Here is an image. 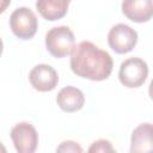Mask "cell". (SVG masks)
Here are the masks:
<instances>
[{"label":"cell","instance_id":"cell-1","mask_svg":"<svg viewBox=\"0 0 153 153\" xmlns=\"http://www.w3.org/2000/svg\"><path fill=\"white\" fill-rule=\"evenodd\" d=\"M112 57L110 54L90 41H82L74 45L71 53V69L78 76L102 81L112 72Z\"/></svg>","mask_w":153,"mask_h":153},{"label":"cell","instance_id":"cell-3","mask_svg":"<svg viewBox=\"0 0 153 153\" xmlns=\"http://www.w3.org/2000/svg\"><path fill=\"white\" fill-rule=\"evenodd\" d=\"M148 76V66L140 57H129L120 66L118 79L121 84L129 88L140 87Z\"/></svg>","mask_w":153,"mask_h":153},{"label":"cell","instance_id":"cell-2","mask_svg":"<svg viewBox=\"0 0 153 153\" xmlns=\"http://www.w3.org/2000/svg\"><path fill=\"white\" fill-rule=\"evenodd\" d=\"M75 45V38L73 31L68 26H55L50 29L45 35L47 50L57 59L69 55Z\"/></svg>","mask_w":153,"mask_h":153},{"label":"cell","instance_id":"cell-13","mask_svg":"<svg viewBox=\"0 0 153 153\" xmlns=\"http://www.w3.org/2000/svg\"><path fill=\"white\" fill-rule=\"evenodd\" d=\"M56 152H78V153H80V152H82V148H81V146L80 145H78V142H74V141H71V140H68V141H63V142H61V145L56 148Z\"/></svg>","mask_w":153,"mask_h":153},{"label":"cell","instance_id":"cell-5","mask_svg":"<svg viewBox=\"0 0 153 153\" xmlns=\"http://www.w3.org/2000/svg\"><path fill=\"white\" fill-rule=\"evenodd\" d=\"M108 43L117 54L129 53L137 43V32L129 25L116 24L108 33Z\"/></svg>","mask_w":153,"mask_h":153},{"label":"cell","instance_id":"cell-16","mask_svg":"<svg viewBox=\"0 0 153 153\" xmlns=\"http://www.w3.org/2000/svg\"><path fill=\"white\" fill-rule=\"evenodd\" d=\"M2 50H4V44H2V41H1V38H0V56H1V54H2Z\"/></svg>","mask_w":153,"mask_h":153},{"label":"cell","instance_id":"cell-15","mask_svg":"<svg viewBox=\"0 0 153 153\" xmlns=\"http://www.w3.org/2000/svg\"><path fill=\"white\" fill-rule=\"evenodd\" d=\"M0 152H2V153H5V152H6V148H5V146H4L1 142H0Z\"/></svg>","mask_w":153,"mask_h":153},{"label":"cell","instance_id":"cell-7","mask_svg":"<svg viewBox=\"0 0 153 153\" xmlns=\"http://www.w3.org/2000/svg\"><path fill=\"white\" fill-rule=\"evenodd\" d=\"M29 80L31 86L39 92L53 91L59 82V75L56 71L45 63L35 66L29 73Z\"/></svg>","mask_w":153,"mask_h":153},{"label":"cell","instance_id":"cell-14","mask_svg":"<svg viewBox=\"0 0 153 153\" xmlns=\"http://www.w3.org/2000/svg\"><path fill=\"white\" fill-rule=\"evenodd\" d=\"M11 4V0H0V13L5 12L6 8L10 6Z\"/></svg>","mask_w":153,"mask_h":153},{"label":"cell","instance_id":"cell-11","mask_svg":"<svg viewBox=\"0 0 153 153\" xmlns=\"http://www.w3.org/2000/svg\"><path fill=\"white\" fill-rule=\"evenodd\" d=\"M71 1L72 0H37L36 8L44 19L54 22L66 16Z\"/></svg>","mask_w":153,"mask_h":153},{"label":"cell","instance_id":"cell-10","mask_svg":"<svg viewBox=\"0 0 153 153\" xmlns=\"http://www.w3.org/2000/svg\"><path fill=\"white\" fill-rule=\"evenodd\" d=\"M153 127L151 123L139 124L131 133L130 152H149L153 149Z\"/></svg>","mask_w":153,"mask_h":153},{"label":"cell","instance_id":"cell-12","mask_svg":"<svg viewBox=\"0 0 153 153\" xmlns=\"http://www.w3.org/2000/svg\"><path fill=\"white\" fill-rule=\"evenodd\" d=\"M88 152L91 153H94V152H100V153H106V152H115V148L112 147L111 142L105 140V139H100V140H97L94 141L90 148H88Z\"/></svg>","mask_w":153,"mask_h":153},{"label":"cell","instance_id":"cell-6","mask_svg":"<svg viewBox=\"0 0 153 153\" xmlns=\"http://www.w3.org/2000/svg\"><path fill=\"white\" fill-rule=\"evenodd\" d=\"M10 135L18 153H32L36 151L38 145V134L31 123H17L12 127Z\"/></svg>","mask_w":153,"mask_h":153},{"label":"cell","instance_id":"cell-9","mask_svg":"<svg viewBox=\"0 0 153 153\" xmlns=\"http://www.w3.org/2000/svg\"><path fill=\"white\" fill-rule=\"evenodd\" d=\"M56 102L61 110L66 112H75L84 106L85 97L79 88L74 86H66L57 93Z\"/></svg>","mask_w":153,"mask_h":153},{"label":"cell","instance_id":"cell-8","mask_svg":"<svg viewBox=\"0 0 153 153\" xmlns=\"http://www.w3.org/2000/svg\"><path fill=\"white\" fill-rule=\"evenodd\" d=\"M122 12L131 22H148L153 16L152 0H123Z\"/></svg>","mask_w":153,"mask_h":153},{"label":"cell","instance_id":"cell-4","mask_svg":"<svg viewBox=\"0 0 153 153\" xmlns=\"http://www.w3.org/2000/svg\"><path fill=\"white\" fill-rule=\"evenodd\" d=\"M10 26L14 36L20 39H30L35 36L38 20L35 12L27 7H19L14 10L10 17Z\"/></svg>","mask_w":153,"mask_h":153}]
</instances>
